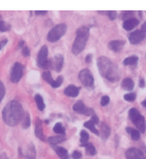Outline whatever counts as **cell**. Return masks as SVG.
<instances>
[{"instance_id":"cell-1","label":"cell","mask_w":146,"mask_h":159,"mask_svg":"<svg viewBox=\"0 0 146 159\" xmlns=\"http://www.w3.org/2000/svg\"><path fill=\"white\" fill-rule=\"evenodd\" d=\"M24 110L17 101H11L2 110V119L9 126L17 125L24 118Z\"/></svg>"},{"instance_id":"cell-2","label":"cell","mask_w":146,"mask_h":159,"mask_svg":"<svg viewBox=\"0 0 146 159\" xmlns=\"http://www.w3.org/2000/svg\"><path fill=\"white\" fill-rule=\"evenodd\" d=\"M98 68L100 71V75L104 76L110 81H116L119 79V70L115 63L110 61L107 57H99L98 58Z\"/></svg>"},{"instance_id":"cell-3","label":"cell","mask_w":146,"mask_h":159,"mask_svg":"<svg viewBox=\"0 0 146 159\" xmlns=\"http://www.w3.org/2000/svg\"><path fill=\"white\" fill-rule=\"evenodd\" d=\"M89 36H90V31L86 26H82L77 30L76 32V38H75V41H74L73 45V54L77 55L80 54V52L85 48V45H86V41L89 39Z\"/></svg>"},{"instance_id":"cell-4","label":"cell","mask_w":146,"mask_h":159,"mask_svg":"<svg viewBox=\"0 0 146 159\" xmlns=\"http://www.w3.org/2000/svg\"><path fill=\"white\" fill-rule=\"evenodd\" d=\"M66 30H67L66 24H58V25H55L54 28L51 29V31L48 32L47 40L48 41H51V43L58 41V40L66 33Z\"/></svg>"},{"instance_id":"cell-5","label":"cell","mask_w":146,"mask_h":159,"mask_svg":"<svg viewBox=\"0 0 146 159\" xmlns=\"http://www.w3.org/2000/svg\"><path fill=\"white\" fill-rule=\"evenodd\" d=\"M78 78H80V80L83 83V85L85 87H88V88H92L93 87V83L95 81H93V76L91 75L90 70L83 69L80 72V75H78Z\"/></svg>"},{"instance_id":"cell-6","label":"cell","mask_w":146,"mask_h":159,"mask_svg":"<svg viewBox=\"0 0 146 159\" xmlns=\"http://www.w3.org/2000/svg\"><path fill=\"white\" fill-rule=\"evenodd\" d=\"M23 76V65L21 63H15L11 71V81L18 83Z\"/></svg>"},{"instance_id":"cell-7","label":"cell","mask_w":146,"mask_h":159,"mask_svg":"<svg viewBox=\"0 0 146 159\" xmlns=\"http://www.w3.org/2000/svg\"><path fill=\"white\" fill-rule=\"evenodd\" d=\"M127 159H146V152H143L136 148H130L125 152Z\"/></svg>"},{"instance_id":"cell-8","label":"cell","mask_w":146,"mask_h":159,"mask_svg":"<svg viewBox=\"0 0 146 159\" xmlns=\"http://www.w3.org/2000/svg\"><path fill=\"white\" fill-rule=\"evenodd\" d=\"M132 121L135 124V126L137 127V130H138L139 133H144L146 129V125H145V119H144V117L139 113L138 116H136L135 118H132Z\"/></svg>"},{"instance_id":"cell-9","label":"cell","mask_w":146,"mask_h":159,"mask_svg":"<svg viewBox=\"0 0 146 159\" xmlns=\"http://www.w3.org/2000/svg\"><path fill=\"white\" fill-rule=\"evenodd\" d=\"M144 38H145V33L143 32L142 30H136V31L130 33V36H129V40H130V43L132 45L140 43Z\"/></svg>"},{"instance_id":"cell-10","label":"cell","mask_w":146,"mask_h":159,"mask_svg":"<svg viewBox=\"0 0 146 159\" xmlns=\"http://www.w3.org/2000/svg\"><path fill=\"white\" fill-rule=\"evenodd\" d=\"M47 56H48V49L46 46H43L40 48L39 53H38V58H37V63L40 68L44 65V63L47 61Z\"/></svg>"},{"instance_id":"cell-11","label":"cell","mask_w":146,"mask_h":159,"mask_svg":"<svg viewBox=\"0 0 146 159\" xmlns=\"http://www.w3.org/2000/svg\"><path fill=\"white\" fill-rule=\"evenodd\" d=\"M35 134H36V136L40 140H43L45 141L46 139L44 136V132H43V123H41V120L39 118H37L36 119V126H35Z\"/></svg>"},{"instance_id":"cell-12","label":"cell","mask_w":146,"mask_h":159,"mask_svg":"<svg viewBox=\"0 0 146 159\" xmlns=\"http://www.w3.org/2000/svg\"><path fill=\"white\" fill-rule=\"evenodd\" d=\"M137 25H138V20L134 17L129 18L127 21H124V23H123V28L127 30V31H130V30H132Z\"/></svg>"},{"instance_id":"cell-13","label":"cell","mask_w":146,"mask_h":159,"mask_svg":"<svg viewBox=\"0 0 146 159\" xmlns=\"http://www.w3.org/2000/svg\"><path fill=\"white\" fill-rule=\"evenodd\" d=\"M99 134L101 135V138L104 139V140H106V139L110 136V128L106 123H100V130H99Z\"/></svg>"},{"instance_id":"cell-14","label":"cell","mask_w":146,"mask_h":159,"mask_svg":"<svg viewBox=\"0 0 146 159\" xmlns=\"http://www.w3.org/2000/svg\"><path fill=\"white\" fill-rule=\"evenodd\" d=\"M53 65H54L55 71L60 72L63 66V56L62 55H55V57L53 58Z\"/></svg>"},{"instance_id":"cell-15","label":"cell","mask_w":146,"mask_h":159,"mask_svg":"<svg viewBox=\"0 0 146 159\" xmlns=\"http://www.w3.org/2000/svg\"><path fill=\"white\" fill-rule=\"evenodd\" d=\"M110 48L114 52H120L122 49V47L124 46V41L123 40H113L110 43Z\"/></svg>"},{"instance_id":"cell-16","label":"cell","mask_w":146,"mask_h":159,"mask_svg":"<svg viewBox=\"0 0 146 159\" xmlns=\"http://www.w3.org/2000/svg\"><path fill=\"white\" fill-rule=\"evenodd\" d=\"M78 93H80L78 87L74 86V85H70V86H68L66 89H65V94H66L67 96H70V98H75V96H77Z\"/></svg>"},{"instance_id":"cell-17","label":"cell","mask_w":146,"mask_h":159,"mask_svg":"<svg viewBox=\"0 0 146 159\" xmlns=\"http://www.w3.org/2000/svg\"><path fill=\"white\" fill-rule=\"evenodd\" d=\"M63 141H66L65 135H55V136H51V138L47 139V142L51 144H58V143H61Z\"/></svg>"},{"instance_id":"cell-18","label":"cell","mask_w":146,"mask_h":159,"mask_svg":"<svg viewBox=\"0 0 146 159\" xmlns=\"http://www.w3.org/2000/svg\"><path fill=\"white\" fill-rule=\"evenodd\" d=\"M55 152L58 153V156L61 159H70L69 155H68V151H67L65 148H60V147H54Z\"/></svg>"},{"instance_id":"cell-19","label":"cell","mask_w":146,"mask_h":159,"mask_svg":"<svg viewBox=\"0 0 146 159\" xmlns=\"http://www.w3.org/2000/svg\"><path fill=\"white\" fill-rule=\"evenodd\" d=\"M85 109H86V107L84 105L83 101H77L76 103L73 105V110L74 111L78 112V113H84Z\"/></svg>"},{"instance_id":"cell-20","label":"cell","mask_w":146,"mask_h":159,"mask_svg":"<svg viewBox=\"0 0 146 159\" xmlns=\"http://www.w3.org/2000/svg\"><path fill=\"white\" fill-rule=\"evenodd\" d=\"M127 132L130 134V136H131V139L134 141H138L139 139H140V133H139L137 129H134L131 127H128V128H127Z\"/></svg>"},{"instance_id":"cell-21","label":"cell","mask_w":146,"mask_h":159,"mask_svg":"<svg viewBox=\"0 0 146 159\" xmlns=\"http://www.w3.org/2000/svg\"><path fill=\"white\" fill-rule=\"evenodd\" d=\"M134 86H135V84H134L132 79H130V78H125V79H123V81H122V87H123L124 89L131 90L132 88H134Z\"/></svg>"},{"instance_id":"cell-22","label":"cell","mask_w":146,"mask_h":159,"mask_svg":"<svg viewBox=\"0 0 146 159\" xmlns=\"http://www.w3.org/2000/svg\"><path fill=\"white\" fill-rule=\"evenodd\" d=\"M26 157H28V159H35L36 158V151H35V147L32 144L28 145V150L26 152Z\"/></svg>"},{"instance_id":"cell-23","label":"cell","mask_w":146,"mask_h":159,"mask_svg":"<svg viewBox=\"0 0 146 159\" xmlns=\"http://www.w3.org/2000/svg\"><path fill=\"white\" fill-rule=\"evenodd\" d=\"M35 101H36V104H37V107H38V109H39L40 111H43L45 109V104H44V100L41 98V95L37 94L36 96H35Z\"/></svg>"},{"instance_id":"cell-24","label":"cell","mask_w":146,"mask_h":159,"mask_svg":"<svg viewBox=\"0 0 146 159\" xmlns=\"http://www.w3.org/2000/svg\"><path fill=\"white\" fill-rule=\"evenodd\" d=\"M138 62V57L137 56H129L123 61L124 65H136Z\"/></svg>"},{"instance_id":"cell-25","label":"cell","mask_w":146,"mask_h":159,"mask_svg":"<svg viewBox=\"0 0 146 159\" xmlns=\"http://www.w3.org/2000/svg\"><path fill=\"white\" fill-rule=\"evenodd\" d=\"M88 141H89V134L86 130H82L80 132V145H84L86 147L88 144Z\"/></svg>"},{"instance_id":"cell-26","label":"cell","mask_w":146,"mask_h":159,"mask_svg":"<svg viewBox=\"0 0 146 159\" xmlns=\"http://www.w3.org/2000/svg\"><path fill=\"white\" fill-rule=\"evenodd\" d=\"M84 126L86 127V128H89L90 130H92V133H95V134H97V135H99L98 129L95 128V125L93 123H92L91 120H90V121H86V123L84 124Z\"/></svg>"},{"instance_id":"cell-27","label":"cell","mask_w":146,"mask_h":159,"mask_svg":"<svg viewBox=\"0 0 146 159\" xmlns=\"http://www.w3.org/2000/svg\"><path fill=\"white\" fill-rule=\"evenodd\" d=\"M53 130H54V133L59 134V135H63V134H65V128H63V126H62L61 123L55 124V126H54V128H53Z\"/></svg>"},{"instance_id":"cell-28","label":"cell","mask_w":146,"mask_h":159,"mask_svg":"<svg viewBox=\"0 0 146 159\" xmlns=\"http://www.w3.org/2000/svg\"><path fill=\"white\" fill-rule=\"evenodd\" d=\"M41 77H43V79H44L45 81H47L48 84L53 83V79H52V76H51V72H50V71H45V72H43Z\"/></svg>"},{"instance_id":"cell-29","label":"cell","mask_w":146,"mask_h":159,"mask_svg":"<svg viewBox=\"0 0 146 159\" xmlns=\"http://www.w3.org/2000/svg\"><path fill=\"white\" fill-rule=\"evenodd\" d=\"M85 148H86V152H88L89 155L95 156V153H97V151H95V145H92L91 143H88Z\"/></svg>"},{"instance_id":"cell-30","label":"cell","mask_w":146,"mask_h":159,"mask_svg":"<svg viewBox=\"0 0 146 159\" xmlns=\"http://www.w3.org/2000/svg\"><path fill=\"white\" fill-rule=\"evenodd\" d=\"M124 100L128 102H134L136 100V94L135 93H128L124 95Z\"/></svg>"},{"instance_id":"cell-31","label":"cell","mask_w":146,"mask_h":159,"mask_svg":"<svg viewBox=\"0 0 146 159\" xmlns=\"http://www.w3.org/2000/svg\"><path fill=\"white\" fill-rule=\"evenodd\" d=\"M30 126V116L29 113L24 115V119H23V128H28Z\"/></svg>"},{"instance_id":"cell-32","label":"cell","mask_w":146,"mask_h":159,"mask_svg":"<svg viewBox=\"0 0 146 159\" xmlns=\"http://www.w3.org/2000/svg\"><path fill=\"white\" fill-rule=\"evenodd\" d=\"M61 84H62V77H58L56 80H53V83L51 84V86L54 87V88H58V87H60Z\"/></svg>"},{"instance_id":"cell-33","label":"cell","mask_w":146,"mask_h":159,"mask_svg":"<svg viewBox=\"0 0 146 159\" xmlns=\"http://www.w3.org/2000/svg\"><path fill=\"white\" fill-rule=\"evenodd\" d=\"M132 15H134V11H124L123 15H122V18H123L124 21H127L129 18H131Z\"/></svg>"},{"instance_id":"cell-34","label":"cell","mask_w":146,"mask_h":159,"mask_svg":"<svg viewBox=\"0 0 146 159\" xmlns=\"http://www.w3.org/2000/svg\"><path fill=\"white\" fill-rule=\"evenodd\" d=\"M4 96H5V86H4V84L0 81V102L2 101Z\"/></svg>"},{"instance_id":"cell-35","label":"cell","mask_w":146,"mask_h":159,"mask_svg":"<svg viewBox=\"0 0 146 159\" xmlns=\"http://www.w3.org/2000/svg\"><path fill=\"white\" fill-rule=\"evenodd\" d=\"M108 103H110V98H108V96H106V95H105V96H102L101 100H100V104L105 107V105H107Z\"/></svg>"},{"instance_id":"cell-36","label":"cell","mask_w":146,"mask_h":159,"mask_svg":"<svg viewBox=\"0 0 146 159\" xmlns=\"http://www.w3.org/2000/svg\"><path fill=\"white\" fill-rule=\"evenodd\" d=\"M8 29H9V26H8L5 22L0 21V31H6V30H8Z\"/></svg>"},{"instance_id":"cell-37","label":"cell","mask_w":146,"mask_h":159,"mask_svg":"<svg viewBox=\"0 0 146 159\" xmlns=\"http://www.w3.org/2000/svg\"><path fill=\"white\" fill-rule=\"evenodd\" d=\"M71 156H73L74 159H80V157H82V153H80V151H77V150H76V151L73 152V155H71Z\"/></svg>"},{"instance_id":"cell-38","label":"cell","mask_w":146,"mask_h":159,"mask_svg":"<svg viewBox=\"0 0 146 159\" xmlns=\"http://www.w3.org/2000/svg\"><path fill=\"white\" fill-rule=\"evenodd\" d=\"M22 54H23V56H29V55H30L29 48H28V47L23 48V49H22Z\"/></svg>"},{"instance_id":"cell-39","label":"cell","mask_w":146,"mask_h":159,"mask_svg":"<svg viewBox=\"0 0 146 159\" xmlns=\"http://www.w3.org/2000/svg\"><path fill=\"white\" fill-rule=\"evenodd\" d=\"M108 16H110V20H115V18H116V11H110V13H108Z\"/></svg>"},{"instance_id":"cell-40","label":"cell","mask_w":146,"mask_h":159,"mask_svg":"<svg viewBox=\"0 0 146 159\" xmlns=\"http://www.w3.org/2000/svg\"><path fill=\"white\" fill-rule=\"evenodd\" d=\"M91 121L93 124H95V125H97V124H100L99 123V119H98V117L95 116V115H93V116H92V119H91Z\"/></svg>"},{"instance_id":"cell-41","label":"cell","mask_w":146,"mask_h":159,"mask_svg":"<svg viewBox=\"0 0 146 159\" xmlns=\"http://www.w3.org/2000/svg\"><path fill=\"white\" fill-rule=\"evenodd\" d=\"M91 58H92V55L89 54L88 56L85 57V61H86V63H90V62H91Z\"/></svg>"},{"instance_id":"cell-42","label":"cell","mask_w":146,"mask_h":159,"mask_svg":"<svg viewBox=\"0 0 146 159\" xmlns=\"http://www.w3.org/2000/svg\"><path fill=\"white\" fill-rule=\"evenodd\" d=\"M142 31H143L144 33H146V22L142 25Z\"/></svg>"},{"instance_id":"cell-43","label":"cell","mask_w":146,"mask_h":159,"mask_svg":"<svg viewBox=\"0 0 146 159\" xmlns=\"http://www.w3.org/2000/svg\"><path fill=\"white\" fill-rule=\"evenodd\" d=\"M36 14H38V15H41V14H46V11H37Z\"/></svg>"},{"instance_id":"cell-44","label":"cell","mask_w":146,"mask_h":159,"mask_svg":"<svg viewBox=\"0 0 146 159\" xmlns=\"http://www.w3.org/2000/svg\"><path fill=\"white\" fill-rule=\"evenodd\" d=\"M143 86H144V80L140 79V87H143Z\"/></svg>"},{"instance_id":"cell-45","label":"cell","mask_w":146,"mask_h":159,"mask_svg":"<svg viewBox=\"0 0 146 159\" xmlns=\"http://www.w3.org/2000/svg\"><path fill=\"white\" fill-rule=\"evenodd\" d=\"M142 104H143V107H145V108H146V100L142 102Z\"/></svg>"}]
</instances>
